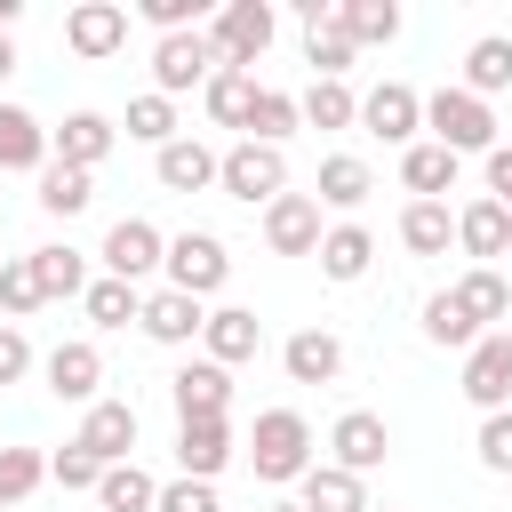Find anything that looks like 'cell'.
<instances>
[{
  "instance_id": "obj_50",
  "label": "cell",
  "mask_w": 512,
  "mask_h": 512,
  "mask_svg": "<svg viewBox=\"0 0 512 512\" xmlns=\"http://www.w3.org/2000/svg\"><path fill=\"white\" fill-rule=\"evenodd\" d=\"M8 72H16V40L0 32V80H8Z\"/></svg>"
},
{
  "instance_id": "obj_35",
  "label": "cell",
  "mask_w": 512,
  "mask_h": 512,
  "mask_svg": "<svg viewBox=\"0 0 512 512\" xmlns=\"http://www.w3.org/2000/svg\"><path fill=\"white\" fill-rule=\"evenodd\" d=\"M96 504H104V512H152V504H160V480H152L136 456H128V464H104Z\"/></svg>"
},
{
  "instance_id": "obj_3",
  "label": "cell",
  "mask_w": 512,
  "mask_h": 512,
  "mask_svg": "<svg viewBox=\"0 0 512 512\" xmlns=\"http://www.w3.org/2000/svg\"><path fill=\"white\" fill-rule=\"evenodd\" d=\"M272 32H280L272 0H224V8L208 16V48H216V64H232V72H248V64L272 48Z\"/></svg>"
},
{
  "instance_id": "obj_38",
  "label": "cell",
  "mask_w": 512,
  "mask_h": 512,
  "mask_svg": "<svg viewBox=\"0 0 512 512\" xmlns=\"http://www.w3.org/2000/svg\"><path fill=\"white\" fill-rule=\"evenodd\" d=\"M88 200H96V176H88V168H64V160L40 168V208H48V216H80Z\"/></svg>"
},
{
  "instance_id": "obj_44",
  "label": "cell",
  "mask_w": 512,
  "mask_h": 512,
  "mask_svg": "<svg viewBox=\"0 0 512 512\" xmlns=\"http://www.w3.org/2000/svg\"><path fill=\"white\" fill-rule=\"evenodd\" d=\"M0 312H8V328H16L24 312H40V280H32V256H8V264H0Z\"/></svg>"
},
{
  "instance_id": "obj_29",
  "label": "cell",
  "mask_w": 512,
  "mask_h": 512,
  "mask_svg": "<svg viewBox=\"0 0 512 512\" xmlns=\"http://www.w3.org/2000/svg\"><path fill=\"white\" fill-rule=\"evenodd\" d=\"M296 488H304V496H296L304 512H368V480L344 472V464H312Z\"/></svg>"
},
{
  "instance_id": "obj_20",
  "label": "cell",
  "mask_w": 512,
  "mask_h": 512,
  "mask_svg": "<svg viewBox=\"0 0 512 512\" xmlns=\"http://www.w3.org/2000/svg\"><path fill=\"white\" fill-rule=\"evenodd\" d=\"M456 248H464V256H480V264H496V256L512 248V208H504V200H488V192H472V200L456 208Z\"/></svg>"
},
{
  "instance_id": "obj_7",
  "label": "cell",
  "mask_w": 512,
  "mask_h": 512,
  "mask_svg": "<svg viewBox=\"0 0 512 512\" xmlns=\"http://www.w3.org/2000/svg\"><path fill=\"white\" fill-rule=\"evenodd\" d=\"M208 72H216V48H208V32H168V40H152V96H184V88H208Z\"/></svg>"
},
{
  "instance_id": "obj_25",
  "label": "cell",
  "mask_w": 512,
  "mask_h": 512,
  "mask_svg": "<svg viewBox=\"0 0 512 512\" xmlns=\"http://www.w3.org/2000/svg\"><path fill=\"white\" fill-rule=\"evenodd\" d=\"M152 176H160V192H208L216 184V152L200 136H176V144L152 152Z\"/></svg>"
},
{
  "instance_id": "obj_10",
  "label": "cell",
  "mask_w": 512,
  "mask_h": 512,
  "mask_svg": "<svg viewBox=\"0 0 512 512\" xmlns=\"http://www.w3.org/2000/svg\"><path fill=\"white\" fill-rule=\"evenodd\" d=\"M40 376H48V392L72 400V408H96V400H104V352H96L88 336H64V344L40 360Z\"/></svg>"
},
{
  "instance_id": "obj_24",
  "label": "cell",
  "mask_w": 512,
  "mask_h": 512,
  "mask_svg": "<svg viewBox=\"0 0 512 512\" xmlns=\"http://www.w3.org/2000/svg\"><path fill=\"white\" fill-rule=\"evenodd\" d=\"M176 464H184V480H216V472L232 464V424H224V416L176 424Z\"/></svg>"
},
{
  "instance_id": "obj_41",
  "label": "cell",
  "mask_w": 512,
  "mask_h": 512,
  "mask_svg": "<svg viewBox=\"0 0 512 512\" xmlns=\"http://www.w3.org/2000/svg\"><path fill=\"white\" fill-rule=\"evenodd\" d=\"M424 344H440V352H472V344H480V328L448 304V288H440V296H424Z\"/></svg>"
},
{
  "instance_id": "obj_21",
  "label": "cell",
  "mask_w": 512,
  "mask_h": 512,
  "mask_svg": "<svg viewBox=\"0 0 512 512\" xmlns=\"http://www.w3.org/2000/svg\"><path fill=\"white\" fill-rule=\"evenodd\" d=\"M448 304L488 336V320H512V280H504L496 264H472L464 280H448Z\"/></svg>"
},
{
  "instance_id": "obj_49",
  "label": "cell",
  "mask_w": 512,
  "mask_h": 512,
  "mask_svg": "<svg viewBox=\"0 0 512 512\" xmlns=\"http://www.w3.org/2000/svg\"><path fill=\"white\" fill-rule=\"evenodd\" d=\"M480 168H488V200H504V208H512V144L480 152Z\"/></svg>"
},
{
  "instance_id": "obj_42",
  "label": "cell",
  "mask_w": 512,
  "mask_h": 512,
  "mask_svg": "<svg viewBox=\"0 0 512 512\" xmlns=\"http://www.w3.org/2000/svg\"><path fill=\"white\" fill-rule=\"evenodd\" d=\"M128 16H144V24L168 40V32H208V16H216V8H208V0H136Z\"/></svg>"
},
{
  "instance_id": "obj_53",
  "label": "cell",
  "mask_w": 512,
  "mask_h": 512,
  "mask_svg": "<svg viewBox=\"0 0 512 512\" xmlns=\"http://www.w3.org/2000/svg\"><path fill=\"white\" fill-rule=\"evenodd\" d=\"M0 232H8V216H0Z\"/></svg>"
},
{
  "instance_id": "obj_47",
  "label": "cell",
  "mask_w": 512,
  "mask_h": 512,
  "mask_svg": "<svg viewBox=\"0 0 512 512\" xmlns=\"http://www.w3.org/2000/svg\"><path fill=\"white\" fill-rule=\"evenodd\" d=\"M152 512H224V504H216V480H160Z\"/></svg>"
},
{
  "instance_id": "obj_45",
  "label": "cell",
  "mask_w": 512,
  "mask_h": 512,
  "mask_svg": "<svg viewBox=\"0 0 512 512\" xmlns=\"http://www.w3.org/2000/svg\"><path fill=\"white\" fill-rule=\"evenodd\" d=\"M472 448H480V464H488L496 480H512V408H496V416H480V432H472Z\"/></svg>"
},
{
  "instance_id": "obj_32",
  "label": "cell",
  "mask_w": 512,
  "mask_h": 512,
  "mask_svg": "<svg viewBox=\"0 0 512 512\" xmlns=\"http://www.w3.org/2000/svg\"><path fill=\"white\" fill-rule=\"evenodd\" d=\"M304 120H296V96L288 88H256V104H248V120H240V136L248 144H272V152H288V136H296Z\"/></svg>"
},
{
  "instance_id": "obj_36",
  "label": "cell",
  "mask_w": 512,
  "mask_h": 512,
  "mask_svg": "<svg viewBox=\"0 0 512 512\" xmlns=\"http://www.w3.org/2000/svg\"><path fill=\"white\" fill-rule=\"evenodd\" d=\"M200 96H208V120H216V128H240V120H248V104H256V72H232V64H216Z\"/></svg>"
},
{
  "instance_id": "obj_30",
  "label": "cell",
  "mask_w": 512,
  "mask_h": 512,
  "mask_svg": "<svg viewBox=\"0 0 512 512\" xmlns=\"http://www.w3.org/2000/svg\"><path fill=\"white\" fill-rule=\"evenodd\" d=\"M0 168H16V176H40L48 168V128L24 104H0Z\"/></svg>"
},
{
  "instance_id": "obj_4",
  "label": "cell",
  "mask_w": 512,
  "mask_h": 512,
  "mask_svg": "<svg viewBox=\"0 0 512 512\" xmlns=\"http://www.w3.org/2000/svg\"><path fill=\"white\" fill-rule=\"evenodd\" d=\"M216 184L232 192V200H248V208H272L280 192H288V152H272V144H232V152H216Z\"/></svg>"
},
{
  "instance_id": "obj_23",
  "label": "cell",
  "mask_w": 512,
  "mask_h": 512,
  "mask_svg": "<svg viewBox=\"0 0 512 512\" xmlns=\"http://www.w3.org/2000/svg\"><path fill=\"white\" fill-rule=\"evenodd\" d=\"M312 256H320V272H328L336 288H352V280L376 264V232L344 216V224H328V232H320V248H312Z\"/></svg>"
},
{
  "instance_id": "obj_34",
  "label": "cell",
  "mask_w": 512,
  "mask_h": 512,
  "mask_svg": "<svg viewBox=\"0 0 512 512\" xmlns=\"http://www.w3.org/2000/svg\"><path fill=\"white\" fill-rule=\"evenodd\" d=\"M336 24L352 48H392L400 40V8L392 0H336Z\"/></svg>"
},
{
  "instance_id": "obj_46",
  "label": "cell",
  "mask_w": 512,
  "mask_h": 512,
  "mask_svg": "<svg viewBox=\"0 0 512 512\" xmlns=\"http://www.w3.org/2000/svg\"><path fill=\"white\" fill-rule=\"evenodd\" d=\"M48 480H56V488H88V496H96V480H104V464H96L88 448H72V440H64V448L48 456Z\"/></svg>"
},
{
  "instance_id": "obj_19",
  "label": "cell",
  "mask_w": 512,
  "mask_h": 512,
  "mask_svg": "<svg viewBox=\"0 0 512 512\" xmlns=\"http://www.w3.org/2000/svg\"><path fill=\"white\" fill-rule=\"evenodd\" d=\"M120 144V128L104 120V112H64V128H48V160H64V168H88L96 176V160Z\"/></svg>"
},
{
  "instance_id": "obj_17",
  "label": "cell",
  "mask_w": 512,
  "mask_h": 512,
  "mask_svg": "<svg viewBox=\"0 0 512 512\" xmlns=\"http://www.w3.org/2000/svg\"><path fill=\"white\" fill-rule=\"evenodd\" d=\"M200 320H208V304L176 296V288H144V304H136V328L152 344H200Z\"/></svg>"
},
{
  "instance_id": "obj_5",
  "label": "cell",
  "mask_w": 512,
  "mask_h": 512,
  "mask_svg": "<svg viewBox=\"0 0 512 512\" xmlns=\"http://www.w3.org/2000/svg\"><path fill=\"white\" fill-rule=\"evenodd\" d=\"M160 272H168V288H176V296H200V304H208V296L232 280V256H224V240H216V232H176V240H168V256H160Z\"/></svg>"
},
{
  "instance_id": "obj_43",
  "label": "cell",
  "mask_w": 512,
  "mask_h": 512,
  "mask_svg": "<svg viewBox=\"0 0 512 512\" xmlns=\"http://www.w3.org/2000/svg\"><path fill=\"white\" fill-rule=\"evenodd\" d=\"M40 480H48V456L40 448H0V504H24Z\"/></svg>"
},
{
  "instance_id": "obj_16",
  "label": "cell",
  "mask_w": 512,
  "mask_h": 512,
  "mask_svg": "<svg viewBox=\"0 0 512 512\" xmlns=\"http://www.w3.org/2000/svg\"><path fill=\"white\" fill-rule=\"evenodd\" d=\"M168 400H176V424L224 416V408H232V368H216V360H184V368L168 376Z\"/></svg>"
},
{
  "instance_id": "obj_6",
  "label": "cell",
  "mask_w": 512,
  "mask_h": 512,
  "mask_svg": "<svg viewBox=\"0 0 512 512\" xmlns=\"http://www.w3.org/2000/svg\"><path fill=\"white\" fill-rule=\"evenodd\" d=\"M104 280H128V288H144L152 272H160V256H168V232L160 224H144V216H120L112 232H104Z\"/></svg>"
},
{
  "instance_id": "obj_1",
  "label": "cell",
  "mask_w": 512,
  "mask_h": 512,
  "mask_svg": "<svg viewBox=\"0 0 512 512\" xmlns=\"http://www.w3.org/2000/svg\"><path fill=\"white\" fill-rule=\"evenodd\" d=\"M248 464H256V480L264 488H288V480H304L320 456H312V424L296 416V408H264L256 416V432H248Z\"/></svg>"
},
{
  "instance_id": "obj_18",
  "label": "cell",
  "mask_w": 512,
  "mask_h": 512,
  "mask_svg": "<svg viewBox=\"0 0 512 512\" xmlns=\"http://www.w3.org/2000/svg\"><path fill=\"white\" fill-rule=\"evenodd\" d=\"M72 448H88L96 464H128V456H136V408H128V400H96V408L80 416Z\"/></svg>"
},
{
  "instance_id": "obj_51",
  "label": "cell",
  "mask_w": 512,
  "mask_h": 512,
  "mask_svg": "<svg viewBox=\"0 0 512 512\" xmlns=\"http://www.w3.org/2000/svg\"><path fill=\"white\" fill-rule=\"evenodd\" d=\"M272 512H304V504H272Z\"/></svg>"
},
{
  "instance_id": "obj_31",
  "label": "cell",
  "mask_w": 512,
  "mask_h": 512,
  "mask_svg": "<svg viewBox=\"0 0 512 512\" xmlns=\"http://www.w3.org/2000/svg\"><path fill=\"white\" fill-rule=\"evenodd\" d=\"M448 240H456V208L448 200H408L400 208V248L408 256H448Z\"/></svg>"
},
{
  "instance_id": "obj_27",
  "label": "cell",
  "mask_w": 512,
  "mask_h": 512,
  "mask_svg": "<svg viewBox=\"0 0 512 512\" xmlns=\"http://www.w3.org/2000/svg\"><path fill=\"white\" fill-rule=\"evenodd\" d=\"M368 192H376V176H368V160H360V152H328V160H320V176H312V200H320V208H344V216H352Z\"/></svg>"
},
{
  "instance_id": "obj_40",
  "label": "cell",
  "mask_w": 512,
  "mask_h": 512,
  "mask_svg": "<svg viewBox=\"0 0 512 512\" xmlns=\"http://www.w3.org/2000/svg\"><path fill=\"white\" fill-rule=\"evenodd\" d=\"M136 304H144V288H128V280H88V296H80V312H88L96 328H128Z\"/></svg>"
},
{
  "instance_id": "obj_11",
  "label": "cell",
  "mask_w": 512,
  "mask_h": 512,
  "mask_svg": "<svg viewBox=\"0 0 512 512\" xmlns=\"http://www.w3.org/2000/svg\"><path fill=\"white\" fill-rule=\"evenodd\" d=\"M384 456H392V424H384L376 408H344V416L328 424V464H344V472L368 480Z\"/></svg>"
},
{
  "instance_id": "obj_13",
  "label": "cell",
  "mask_w": 512,
  "mask_h": 512,
  "mask_svg": "<svg viewBox=\"0 0 512 512\" xmlns=\"http://www.w3.org/2000/svg\"><path fill=\"white\" fill-rule=\"evenodd\" d=\"M360 128L408 152V144H416V128H424V96H416L408 80H384V88H368V96H360Z\"/></svg>"
},
{
  "instance_id": "obj_9",
  "label": "cell",
  "mask_w": 512,
  "mask_h": 512,
  "mask_svg": "<svg viewBox=\"0 0 512 512\" xmlns=\"http://www.w3.org/2000/svg\"><path fill=\"white\" fill-rule=\"evenodd\" d=\"M64 48H72L80 64L120 56V48H128V8H120V0H80V8H64Z\"/></svg>"
},
{
  "instance_id": "obj_8",
  "label": "cell",
  "mask_w": 512,
  "mask_h": 512,
  "mask_svg": "<svg viewBox=\"0 0 512 512\" xmlns=\"http://www.w3.org/2000/svg\"><path fill=\"white\" fill-rule=\"evenodd\" d=\"M464 400H472L480 416L512 408V328H488V336L464 352Z\"/></svg>"
},
{
  "instance_id": "obj_37",
  "label": "cell",
  "mask_w": 512,
  "mask_h": 512,
  "mask_svg": "<svg viewBox=\"0 0 512 512\" xmlns=\"http://www.w3.org/2000/svg\"><path fill=\"white\" fill-rule=\"evenodd\" d=\"M296 120H304V128H352V120H360V96H352L344 80H312V88L296 96Z\"/></svg>"
},
{
  "instance_id": "obj_14",
  "label": "cell",
  "mask_w": 512,
  "mask_h": 512,
  "mask_svg": "<svg viewBox=\"0 0 512 512\" xmlns=\"http://www.w3.org/2000/svg\"><path fill=\"white\" fill-rule=\"evenodd\" d=\"M256 352H264V320H256L248 304H216V312L200 320V360L240 368V360H256Z\"/></svg>"
},
{
  "instance_id": "obj_15",
  "label": "cell",
  "mask_w": 512,
  "mask_h": 512,
  "mask_svg": "<svg viewBox=\"0 0 512 512\" xmlns=\"http://www.w3.org/2000/svg\"><path fill=\"white\" fill-rule=\"evenodd\" d=\"M320 232H328V224H320V200H312V192H280V200L264 208V248H272V256H312Z\"/></svg>"
},
{
  "instance_id": "obj_28",
  "label": "cell",
  "mask_w": 512,
  "mask_h": 512,
  "mask_svg": "<svg viewBox=\"0 0 512 512\" xmlns=\"http://www.w3.org/2000/svg\"><path fill=\"white\" fill-rule=\"evenodd\" d=\"M456 88L480 96V104L504 96V88H512V40H504V32H480V40L464 48V80H456Z\"/></svg>"
},
{
  "instance_id": "obj_22",
  "label": "cell",
  "mask_w": 512,
  "mask_h": 512,
  "mask_svg": "<svg viewBox=\"0 0 512 512\" xmlns=\"http://www.w3.org/2000/svg\"><path fill=\"white\" fill-rule=\"evenodd\" d=\"M280 368H288V384H336V376H344V336L296 328V336L280 344Z\"/></svg>"
},
{
  "instance_id": "obj_39",
  "label": "cell",
  "mask_w": 512,
  "mask_h": 512,
  "mask_svg": "<svg viewBox=\"0 0 512 512\" xmlns=\"http://www.w3.org/2000/svg\"><path fill=\"white\" fill-rule=\"evenodd\" d=\"M120 128H128V136H136V144H152V152H160V144H176V136H184V128H176V104H168V96H152V88H144V96H136V104H128V120H120Z\"/></svg>"
},
{
  "instance_id": "obj_12",
  "label": "cell",
  "mask_w": 512,
  "mask_h": 512,
  "mask_svg": "<svg viewBox=\"0 0 512 512\" xmlns=\"http://www.w3.org/2000/svg\"><path fill=\"white\" fill-rule=\"evenodd\" d=\"M296 16H304V64H312V80H344L360 48L344 40V24H336V0H296Z\"/></svg>"
},
{
  "instance_id": "obj_52",
  "label": "cell",
  "mask_w": 512,
  "mask_h": 512,
  "mask_svg": "<svg viewBox=\"0 0 512 512\" xmlns=\"http://www.w3.org/2000/svg\"><path fill=\"white\" fill-rule=\"evenodd\" d=\"M368 512H376V504H368ZM384 512H392V504H384Z\"/></svg>"
},
{
  "instance_id": "obj_48",
  "label": "cell",
  "mask_w": 512,
  "mask_h": 512,
  "mask_svg": "<svg viewBox=\"0 0 512 512\" xmlns=\"http://www.w3.org/2000/svg\"><path fill=\"white\" fill-rule=\"evenodd\" d=\"M24 376H32V344H24V328L0 320V384H24Z\"/></svg>"
},
{
  "instance_id": "obj_2",
  "label": "cell",
  "mask_w": 512,
  "mask_h": 512,
  "mask_svg": "<svg viewBox=\"0 0 512 512\" xmlns=\"http://www.w3.org/2000/svg\"><path fill=\"white\" fill-rule=\"evenodd\" d=\"M424 128H432V144L456 152V160H464V152H496V112H488L480 96H464L456 80L424 96Z\"/></svg>"
},
{
  "instance_id": "obj_26",
  "label": "cell",
  "mask_w": 512,
  "mask_h": 512,
  "mask_svg": "<svg viewBox=\"0 0 512 512\" xmlns=\"http://www.w3.org/2000/svg\"><path fill=\"white\" fill-rule=\"evenodd\" d=\"M456 152H440L432 136H416L408 152H400V184H408V200H440V192H456Z\"/></svg>"
},
{
  "instance_id": "obj_33",
  "label": "cell",
  "mask_w": 512,
  "mask_h": 512,
  "mask_svg": "<svg viewBox=\"0 0 512 512\" xmlns=\"http://www.w3.org/2000/svg\"><path fill=\"white\" fill-rule=\"evenodd\" d=\"M32 280H40V304H72V296H88V256L80 248H32Z\"/></svg>"
}]
</instances>
